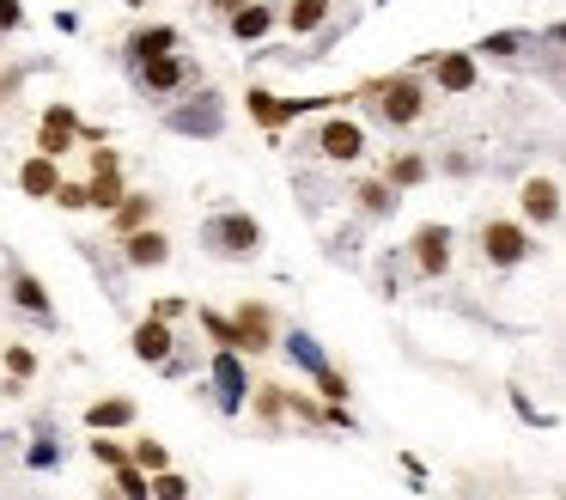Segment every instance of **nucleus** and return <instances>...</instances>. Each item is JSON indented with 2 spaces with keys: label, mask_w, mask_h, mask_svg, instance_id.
Returning a JSON list of instances; mask_svg holds the SVG:
<instances>
[{
  "label": "nucleus",
  "mask_w": 566,
  "mask_h": 500,
  "mask_svg": "<svg viewBox=\"0 0 566 500\" xmlns=\"http://www.w3.org/2000/svg\"><path fill=\"white\" fill-rule=\"evenodd\" d=\"M7 299H13V312H25L32 324L55 329V299L43 293V282H37L25 263H7Z\"/></svg>",
  "instance_id": "1a4fd4ad"
},
{
  "label": "nucleus",
  "mask_w": 566,
  "mask_h": 500,
  "mask_svg": "<svg viewBox=\"0 0 566 500\" xmlns=\"http://www.w3.org/2000/svg\"><path fill=\"white\" fill-rule=\"evenodd\" d=\"M55 184H62V172H55V159H25V165H18V189H25V196H32V202H49V196H55Z\"/></svg>",
  "instance_id": "412c9836"
},
{
  "label": "nucleus",
  "mask_w": 566,
  "mask_h": 500,
  "mask_svg": "<svg viewBox=\"0 0 566 500\" xmlns=\"http://www.w3.org/2000/svg\"><path fill=\"white\" fill-rule=\"evenodd\" d=\"M383 7H390V0H383Z\"/></svg>",
  "instance_id": "37998d69"
},
{
  "label": "nucleus",
  "mask_w": 566,
  "mask_h": 500,
  "mask_svg": "<svg viewBox=\"0 0 566 500\" xmlns=\"http://www.w3.org/2000/svg\"><path fill=\"white\" fill-rule=\"evenodd\" d=\"M165 128H171V135H196V141H214V135H226V98L201 86L196 98H184V104H171V110H165Z\"/></svg>",
  "instance_id": "20e7f679"
},
{
  "label": "nucleus",
  "mask_w": 566,
  "mask_h": 500,
  "mask_svg": "<svg viewBox=\"0 0 566 500\" xmlns=\"http://www.w3.org/2000/svg\"><path fill=\"white\" fill-rule=\"evenodd\" d=\"M275 348H287V360L299 366L305 378H317V373H329V354H323V342L311 336V329H292V336H280Z\"/></svg>",
  "instance_id": "6ab92c4d"
},
{
  "label": "nucleus",
  "mask_w": 566,
  "mask_h": 500,
  "mask_svg": "<svg viewBox=\"0 0 566 500\" xmlns=\"http://www.w3.org/2000/svg\"><path fill=\"white\" fill-rule=\"evenodd\" d=\"M311 385H317V397H323V403H348V378H341L336 366H329V373H317Z\"/></svg>",
  "instance_id": "72a5a7b5"
},
{
  "label": "nucleus",
  "mask_w": 566,
  "mask_h": 500,
  "mask_svg": "<svg viewBox=\"0 0 566 500\" xmlns=\"http://www.w3.org/2000/svg\"><path fill=\"white\" fill-rule=\"evenodd\" d=\"M104 500H116V495H104Z\"/></svg>",
  "instance_id": "79ce46f5"
},
{
  "label": "nucleus",
  "mask_w": 566,
  "mask_h": 500,
  "mask_svg": "<svg viewBox=\"0 0 566 500\" xmlns=\"http://www.w3.org/2000/svg\"><path fill=\"white\" fill-rule=\"evenodd\" d=\"M214 403H219V415H244V403H250V373H244V354L238 348H219L214 354Z\"/></svg>",
  "instance_id": "6e6552de"
},
{
  "label": "nucleus",
  "mask_w": 566,
  "mask_h": 500,
  "mask_svg": "<svg viewBox=\"0 0 566 500\" xmlns=\"http://www.w3.org/2000/svg\"><path fill=\"white\" fill-rule=\"evenodd\" d=\"M177 49V25H140L135 37H128V62H153V55H171Z\"/></svg>",
  "instance_id": "aec40b11"
},
{
  "label": "nucleus",
  "mask_w": 566,
  "mask_h": 500,
  "mask_svg": "<svg viewBox=\"0 0 566 500\" xmlns=\"http://www.w3.org/2000/svg\"><path fill=\"white\" fill-rule=\"evenodd\" d=\"M147 488H153V500H189V476H177V470H159Z\"/></svg>",
  "instance_id": "2f4dec72"
},
{
  "label": "nucleus",
  "mask_w": 566,
  "mask_h": 500,
  "mask_svg": "<svg viewBox=\"0 0 566 500\" xmlns=\"http://www.w3.org/2000/svg\"><path fill=\"white\" fill-rule=\"evenodd\" d=\"M0 439H7V434H0Z\"/></svg>",
  "instance_id": "c03bdc74"
},
{
  "label": "nucleus",
  "mask_w": 566,
  "mask_h": 500,
  "mask_svg": "<svg viewBox=\"0 0 566 500\" xmlns=\"http://www.w3.org/2000/svg\"><path fill=\"white\" fill-rule=\"evenodd\" d=\"M201 329H207V336H214V348H231V317H219V312H207V305H201Z\"/></svg>",
  "instance_id": "f704fd0d"
},
{
  "label": "nucleus",
  "mask_w": 566,
  "mask_h": 500,
  "mask_svg": "<svg viewBox=\"0 0 566 500\" xmlns=\"http://www.w3.org/2000/svg\"><path fill=\"white\" fill-rule=\"evenodd\" d=\"M250 116H256L262 128H280L292 123V116H305V110H329L336 98H275V92H244Z\"/></svg>",
  "instance_id": "ddd939ff"
},
{
  "label": "nucleus",
  "mask_w": 566,
  "mask_h": 500,
  "mask_svg": "<svg viewBox=\"0 0 566 500\" xmlns=\"http://www.w3.org/2000/svg\"><path fill=\"white\" fill-rule=\"evenodd\" d=\"M201 250L219 257V263H250L262 250V220L244 208H219V214L201 220Z\"/></svg>",
  "instance_id": "f257e3e1"
},
{
  "label": "nucleus",
  "mask_w": 566,
  "mask_h": 500,
  "mask_svg": "<svg viewBox=\"0 0 566 500\" xmlns=\"http://www.w3.org/2000/svg\"><path fill=\"white\" fill-rule=\"evenodd\" d=\"M353 196H360V214H366V220H390V214H397V202H402L390 184H360Z\"/></svg>",
  "instance_id": "a878e982"
},
{
  "label": "nucleus",
  "mask_w": 566,
  "mask_h": 500,
  "mask_svg": "<svg viewBox=\"0 0 566 500\" xmlns=\"http://www.w3.org/2000/svg\"><path fill=\"white\" fill-rule=\"evenodd\" d=\"M153 196H123V202L110 208V226H116V238H128V233H140V226H153Z\"/></svg>",
  "instance_id": "5701e85b"
},
{
  "label": "nucleus",
  "mask_w": 566,
  "mask_h": 500,
  "mask_svg": "<svg viewBox=\"0 0 566 500\" xmlns=\"http://www.w3.org/2000/svg\"><path fill=\"white\" fill-rule=\"evenodd\" d=\"M414 74H432V79H439V92H451V98H463V92H475V86H481V67H475L469 49H451V55H427V62L414 67Z\"/></svg>",
  "instance_id": "9d476101"
},
{
  "label": "nucleus",
  "mask_w": 566,
  "mask_h": 500,
  "mask_svg": "<svg viewBox=\"0 0 566 500\" xmlns=\"http://www.w3.org/2000/svg\"><path fill=\"white\" fill-rule=\"evenodd\" d=\"M25 25V7L18 0H0V32H18Z\"/></svg>",
  "instance_id": "4c0bfd02"
},
{
  "label": "nucleus",
  "mask_w": 566,
  "mask_h": 500,
  "mask_svg": "<svg viewBox=\"0 0 566 500\" xmlns=\"http://www.w3.org/2000/svg\"><path fill=\"white\" fill-rule=\"evenodd\" d=\"M250 409H256L268 427H280V415H287V391H280V385H250Z\"/></svg>",
  "instance_id": "bb28decb"
},
{
  "label": "nucleus",
  "mask_w": 566,
  "mask_h": 500,
  "mask_svg": "<svg viewBox=\"0 0 566 500\" xmlns=\"http://www.w3.org/2000/svg\"><path fill=\"white\" fill-rule=\"evenodd\" d=\"M74 141H79V116H74V104H49V110H43V123H37V153H43V159H62Z\"/></svg>",
  "instance_id": "4468645a"
},
{
  "label": "nucleus",
  "mask_w": 566,
  "mask_h": 500,
  "mask_svg": "<svg viewBox=\"0 0 566 500\" xmlns=\"http://www.w3.org/2000/svg\"><path fill=\"white\" fill-rule=\"evenodd\" d=\"M128 464H140L147 476H159V470H171V452L159 446V439H135V446H128Z\"/></svg>",
  "instance_id": "c85d7f7f"
},
{
  "label": "nucleus",
  "mask_w": 566,
  "mask_h": 500,
  "mask_svg": "<svg viewBox=\"0 0 566 500\" xmlns=\"http://www.w3.org/2000/svg\"><path fill=\"white\" fill-rule=\"evenodd\" d=\"M55 208H67V214H79L86 208V184H55V196H49Z\"/></svg>",
  "instance_id": "c9c22d12"
},
{
  "label": "nucleus",
  "mask_w": 566,
  "mask_h": 500,
  "mask_svg": "<svg viewBox=\"0 0 566 500\" xmlns=\"http://www.w3.org/2000/svg\"><path fill=\"white\" fill-rule=\"evenodd\" d=\"M329 7H336V0H292V7H287V32L292 37L323 32V25H329Z\"/></svg>",
  "instance_id": "b1692460"
},
{
  "label": "nucleus",
  "mask_w": 566,
  "mask_h": 500,
  "mask_svg": "<svg viewBox=\"0 0 566 500\" xmlns=\"http://www.w3.org/2000/svg\"><path fill=\"white\" fill-rule=\"evenodd\" d=\"M427 172H432V165H427L420 153H402V159H390V172H383V184H390V189L402 196V189H420V184H427Z\"/></svg>",
  "instance_id": "393cba45"
},
{
  "label": "nucleus",
  "mask_w": 566,
  "mask_h": 500,
  "mask_svg": "<svg viewBox=\"0 0 566 500\" xmlns=\"http://www.w3.org/2000/svg\"><path fill=\"white\" fill-rule=\"evenodd\" d=\"M518 208H524L530 226H554V220H561V184H554V177H530V184L518 189Z\"/></svg>",
  "instance_id": "dca6fc26"
},
{
  "label": "nucleus",
  "mask_w": 566,
  "mask_h": 500,
  "mask_svg": "<svg viewBox=\"0 0 566 500\" xmlns=\"http://www.w3.org/2000/svg\"><path fill=\"white\" fill-rule=\"evenodd\" d=\"M275 7H268V0H244V7H231L226 13V25H231V37H238V43H262V37L275 32Z\"/></svg>",
  "instance_id": "a211bd4d"
},
{
  "label": "nucleus",
  "mask_w": 566,
  "mask_h": 500,
  "mask_svg": "<svg viewBox=\"0 0 566 500\" xmlns=\"http://www.w3.org/2000/svg\"><path fill=\"white\" fill-rule=\"evenodd\" d=\"M123 196H128V189H123V159L110 153V147H92V184H86V208L110 214Z\"/></svg>",
  "instance_id": "9b49d317"
},
{
  "label": "nucleus",
  "mask_w": 566,
  "mask_h": 500,
  "mask_svg": "<svg viewBox=\"0 0 566 500\" xmlns=\"http://www.w3.org/2000/svg\"><path fill=\"white\" fill-rule=\"evenodd\" d=\"M311 147H317L323 159H336V165H353V159L366 153V128L353 123V116H329V123L317 128V141H311Z\"/></svg>",
  "instance_id": "f8f14e48"
},
{
  "label": "nucleus",
  "mask_w": 566,
  "mask_h": 500,
  "mask_svg": "<svg viewBox=\"0 0 566 500\" xmlns=\"http://www.w3.org/2000/svg\"><path fill=\"white\" fill-rule=\"evenodd\" d=\"M524 43H536L530 32H493V37H481V43H475V55H518Z\"/></svg>",
  "instance_id": "c756f323"
},
{
  "label": "nucleus",
  "mask_w": 566,
  "mask_h": 500,
  "mask_svg": "<svg viewBox=\"0 0 566 500\" xmlns=\"http://www.w3.org/2000/svg\"><path fill=\"white\" fill-rule=\"evenodd\" d=\"M86 427L92 434H123V427H135V403L128 397H104V403L86 409Z\"/></svg>",
  "instance_id": "4be33fe9"
},
{
  "label": "nucleus",
  "mask_w": 566,
  "mask_h": 500,
  "mask_svg": "<svg viewBox=\"0 0 566 500\" xmlns=\"http://www.w3.org/2000/svg\"><path fill=\"white\" fill-rule=\"evenodd\" d=\"M92 458L104 470H116V464H128V446H116V439H92Z\"/></svg>",
  "instance_id": "e433bc0d"
},
{
  "label": "nucleus",
  "mask_w": 566,
  "mask_h": 500,
  "mask_svg": "<svg viewBox=\"0 0 566 500\" xmlns=\"http://www.w3.org/2000/svg\"><path fill=\"white\" fill-rule=\"evenodd\" d=\"M153 476H147V470L140 464H116V500H153Z\"/></svg>",
  "instance_id": "cd10ccee"
},
{
  "label": "nucleus",
  "mask_w": 566,
  "mask_h": 500,
  "mask_svg": "<svg viewBox=\"0 0 566 500\" xmlns=\"http://www.w3.org/2000/svg\"><path fill=\"white\" fill-rule=\"evenodd\" d=\"M32 373H37V354L32 348H7V378H13V385H32Z\"/></svg>",
  "instance_id": "473e14b6"
},
{
  "label": "nucleus",
  "mask_w": 566,
  "mask_h": 500,
  "mask_svg": "<svg viewBox=\"0 0 566 500\" xmlns=\"http://www.w3.org/2000/svg\"><path fill=\"white\" fill-rule=\"evenodd\" d=\"M414 268L427 282H439L444 268H451V226H420L414 233Z\"/></svg>",
  "instance_id": "2eb2a0df"
},
{
  "label": "nucleus",
  "mask_w": 566,
  "mask_h": 500,
  "mask_svg": "<svg viewBox=\"0 0 566 500\" xmlns=\"http://www.w3.org/2000/svg\"><path fill=\"white\" fill-rule=\"evenodd\" d=\"M153 317H165V324H171V317H184V299H159Z\"/></svg>",
  "instance_id": "58836bf2"
},
{
  "label": "nucleus",
  "mask_w": 566,
  "mask_h": 500,
  "mask_svg": "<svg viewBox=\"0 0 566 500\" xmlns=\"http://www.w3.org/2000/svg\"><path fill=\"white\" fill-rule=\"evenodd\" d=\"M366 92H378V116L390 128H414L420 116H427V86H420V74H390V79H372Z\"/></svg>",
  "instance_id": "f03ea898"
},
{
  "label": "nucleus",
  "mask_w": 566,
  "mask_h": 500,
  "mask_svg": "<svg viewBox=\"0 0 566 500\" xmlns=\"http://www.w3.org/2000/svg\"><path fill=\"white\" fill-rule=\"evenodd\" d=\"M207 7H214V13H219V18H226V13H231V7H244V0H207Z\"/></svg>",
  "instance_id": "ea45409f"
},
{
  "label": "nucleus",
  "mask_w": 566,
  "mask_h": 500,
  "mask_svg": "<svg viewBox=\"0 0 566 500\" xmlns=\"http://www.w3.org/2000/svg\"><path fill=\"white\" fill-rule=\"evenodd\" d=\"M536 257V238L524 220H481V263L488 268H518Z\"/></svg>",
  "instance_id": "39448f33"
},
{
  "label": "nucleus",
  "mask_w": 566,
  "mask_h": 500,
  "mask_svg": "<svg viewBox=\"0 0 566 500\" xmlns=\"http://www.w3.org/2000/svg\"><path fill=\"white\" fill-rule=\"evenodd\" d=\"M280 342V324H275V312H268V305H262V299H244V305H238V312H231V348H238V354H268V348Z\"/></svg>",
  "instance_id": "423d86ee"
},
{
  "label": "nucleus",
  "mask_w": 566,
  "mask_h": 500,
  "mask_svg": "<svg viewBox=\"0 0 566 500\" xmlns=\"http://www.w3.org/2000/svg\"><path fill=\"white\" fill-rule=\"evenodd\" d=\"M196 79H201V67L189 62V55H177V49H171V55H153V62H140V67H135L140 98H153V104H171V98L189 92Z\"/></svg>",
  "instance_id": "7ed1b4c3"
},
{
  "label": "nucleus",
  "mask_w": 566,
  "mask_h": 500,
  "mask_svg": "<svg viewBox=\"0 0 566 500\" xmlns=\"http://www.w3.org/2000/svg\"><path fill=\"white\" fill-rule=\"evenodd\" d=\"M25 464H32V470H62V439L43 434V439L32 446V452H25Z\"/></svg>",
  "instance_id": "7c9ffc66"
},
{
  "label": "nucleus",
  "mask_w": 566,
  "mask_h": 500,
  "mask_svg": "<svg viewBox=\"0 0 566 500\" xmlns=\"http://www.w3.org/2000/svg\"><path fill=\"white\" fill-rule=\"evenodd\" d=\"M128 7H140V0H128Z\"/></svg>",
  "instance_id": "a19ab883"
},
{
  "label": "nucleus",
  "mask_w": 566,
  "mask_h": 500,
  "mask_svg": "<svg viewBox=\"0 0 566 500\" xmlns=\"http://www.w3.org/2000/svg\"><path fill=\"white\" fill-rule=\"evenodd\" d=\"M123 263L128 268H165L171 263V238L159 226H140V233L123 238Z\"/></svg>",
  "instance_id": "f3484780"
},
{
  "label": "nucleus",
  "mask_w": 566,
  "mask_h": 500,
  "mask_svg": "<svg viewBox=\"0 0 566 500\" xmlns=\"http://www.w3.org/2000/svg\"><path fill=\"white\" fill-rule=\"evenodd\" d=\"M128 348H135V360H147V366H159V373H184V360H177V336H171V324L165 317H140L135 324V336H128Z\"/></svg>",
  "instance_id": "0eeeda50"
}]
</instances>
